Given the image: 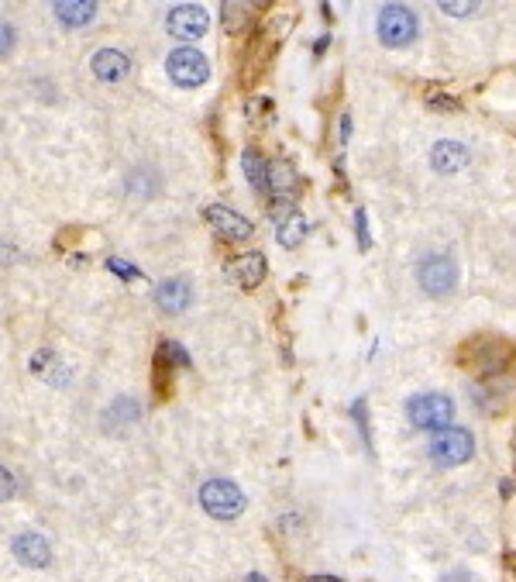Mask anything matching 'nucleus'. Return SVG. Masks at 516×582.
Segmentation results:
<instances>
[{"instance_id":"16","label":"nucleus","mask_w":516,"mask_h":582,"mask_svg":"<svg viewBox=\"0 0 516 582\" xmlns=\"http://www.w3.org/2000/svg\"><path fill=\"white\" fill-rule=\"evenodd\" d=\"M276 238H279V245L283 248H300V242L307 238V217H303L300 211H293L283 224H279Z\"/></svg>"},{"instance_id":"17","label":"nucleus","mask_w":516,"mask_h":582,"mask_svg":"<svg viewBox=\"0 0 516 582\" xmlns=\"http://www.w3.org/2000/svg\"><path fill=\"white\" fill-rule=\"evenodd\" d=\"M252 21H255V4H224V28H228L231 35L245 31Z\"/></svg>"},{"instance_id":"15","label":"nucleus","mask_w":516,"mask_h":582,"mask_svg":"<svg viewBox=\"0 0 516 582\" xmlns=\"http://www.w3.org/2000/svg\"><path fill=\"white\" fill-rule=\"evenodd\" d=\"M152 386H155V397H159V400H166L169 393H172V355H169V345H159V352H155Z\"/></svg>"},{"instance_id":"10","label":"nucleus","mask_w":516,"mask_h":582,"mask_svg":"<svg viewBox=\"0 0 516 582\" xmlns=\"http://www.w3.org/2000/svg\"><path fill=\"white\" fill-rule=\"evenodd\" d=\"M155 304H159V310H166V314H183V310L193 304L190 279L176 276V279H166V283H159V290H155Z\"/></svg>"},{"instance_id":"1","label":"nucleus","mask_w":516,"mask_h":582,"mask_svg":"<svg viewBox=\"0 0 516 582\" xmlns=\"http://www.w3.org/2000/svg\"><path fill=\"white\" fill-rule=\"evenodd\" d=\"M406 414L417 424L420 431H444L451 428V417H455V403L444 393H420L406 403Z\"/></svg>"},{"instance_id":"24","label":"nucleus","mask_w":516,"mask_h":582,"mask_svg":"<svg viewBox=\"0 0 516 582\" xmlns=\"http://www.w3.org/2000/svg\"><path fill=\"white\" fill-rule=\"evenodd\" d=\"M358 245L369 248V221H365V211H358Z\"/></svg>"},{"instance_id":"11","label":"nucleus","mask_w":516,"mask_h":582,"mask_svg":"<svg viewBox=\"0 0 516 582\" xmlns=\"http://www.w3.org/2000/svg\"><path fill=\"white\" fill-rule=\"evenodd\" d=\"M93 73H97L104 83H117L131 73V62L124 52H117V49H100L97 56H93Z\"/></svg>"},{"instance_id":"18","label":"nucleus","mask_w":516,"mask_h":582,"mask_svg":"<svg viewBox=\"0 0 516 582\" xmlns=\"http://www.w3.org/2000/svg\"><path fill=\"white\" fill-rule=\"evenodd\" d=\"M241 166H245L252 186H258V190H269V166H265V159L255 149H248L245 155H241Z\"/></svg>"},{"instance_id":"6","label":"nucleus","mask_w":516,"mask_h":582,"mask_svg":"<svg viewBox=\"0 0 516 582\" xmlns=\"http://www.w3.org/2000/svg\"><path fill=\"white\" fill-rule=\"evenodd\" d=\"M417 279H420V286H424L430 297H444V293L455 290L458 266H455L451 255H427V259L417 266Z\"/></svg>"},{"instance_id":"4","label":"nucleus","mask_w":516,"mask_h":582,"mask_svg":"<svg viewBox=\"0 0 516 582\" xmlns=\"http://www.w3.org/2000/svg\"><path fill=\"white\" fill-rule=\"evenodd\" d=\"M475 455V438L465 428H444L430 441V459L437 465H465Z\"/></svg>"},{"instance_id":"8","label":"nucleus","mask_w":516,"mask_h":582,"mask_svg":"<svg viewBox=\"0 0 516 582\" xmlns=\"http://www.w3.org/2000/svg\"><path fill=\"white\" fill-rule=\"evenodd\" d=\"M203 217H207V224L217 231V238H224V242H245V238L252 235V221L241 217L238 211H231V207L214 204L203 211Z\"/></svg>"},{"instance_id":"9","label":"nucleus","mask_w":516,"mask_h":582,"mask_svg":"<svg viewBox=\"0 0 516 582\" xmlns=\"http://www.w3.org/2000/svg\"><path fill=\"white\" fill-rule=\"evenodd\" d=\"M14 558H18L21 565H28V569H45V565L52 562V548L42 534L28 531L14 538Z\"/></svg>"},{"instance_id":"2","label":"nucleus","mask_w":516,"mask_h":582,"mask_svg":"<svg viewBox=\"0 0 516 582\" xmlns=\"http://www.w3.org/2000/svg\"><path fill=\"white\" fill-rule=\"evenodd\" d=\"M417 31H420V21L406 4H386L382 7V14H379L382 45H389V49H403V45H410L413 38H417Z\"/></svg>"},{"instance_id":"26","label":"nucleus","mask_w":516,"mask_h":582,"mask_svg":"<svg viewBox=\"0 0 516 582\" xmlns=\"http://www.w3.org/2000/svg\"><path fill=\"white\" fill-rule=\"evenodd\" d=\"M448 582H472V579H468V576H465V572H455V576H451Z\"/></svg>"},{"instance_id":"14","label":"nucleus","mask_w":516,"mask_h":582,"mask_svg":"<svg viewBox=\"0 0 516 582\" xmlns=\"http://www.w3.org/2000/svg\"><path fill=\"white\" fill-rule=\"evenodd\" d=\"M93 14H97V4H90V0H62V4H56V18L69 28L93 21Z\"/></svg>"},{"instance_id":"27","label":"nucleus","mask_w":516,"mask_h":582,"mask_svg":"<svg viewBox=\"0 0 516 582\" xmlns=\"http://www.w3.org/2000/svg\"><path fill=\"white\" fill-rule=\"evenodd\" d=\"M310 582H341V579H334V576H314Z\"/></svg>"},{"instance_id":"7","label":"nucleus","mask_w":516,"mask_h":582,"mask_svg":"<svg viewBox=\"0 0 516 582\" xmlns=\"http://www.w3.org/2000/svg\"><path fill=\"white\" fill-rule=\"evenodd\" d=\"M166 25H169V35L179 38V42H197V38L207 35L210 14L200 4H179L169 11Z\"/></svg>"},{"instance_id":"3","label":"nucleus","mask_w":516,"mask_h":582,"mask_svg":"<svg viewBox=\"0 0 516 582\" xmlns=\"http://www.w3.org/2000/svg\"><path fill=\"white\" fill-rule=\"evenodd\" d=\"M200 503L210 517L231 521V517H238L245 510V493L234 483H228V479H210V483L200 486Z\"/></svg>"},{"instance_id":"19","label":"nucleus","mask_w":516,"mask_h":582,"mask_svg":"<svg viewBox=\"0 0 516 582\" xmlns=\"http://www.w3.org/2000/svg\"><path fill=\"white\" fill-rule=\"evenodd\" d=\"M269 186L276 193H283V197H289V193L296 190V173L289 162H272L269 166Z\"/></svg>"},{"instance_id":"22","label":"nucleus","mask_w":516,"mask_h":582,"mask_svg":"<svg viewBox=\"0 0 516 582\" xmlns=\"http://www.w3.org/2000/svg\"><path fill=\"white\" fill-rule=\"evenodd\" d=\"M475 7H479V4H458V0H451V4H448V0H444L441 11L444 14H455V18H468V14H475Z\"/></svg>"},{"instance_id":"13","label":"nucleus","mask_w":516,"mask_h":582,"mask_svg":"<svg viewBox=\"0 0 516 582\" xmlns=\"http://www.w3.org/2000/svg\"><path fill=\"white\" fill-rule=\"evenodd\" d=\"M468 149L461 142H437L434 152H430V166L437 169V173H458L461 166H468Z\"/></svg>"},{"instance_id":"5","label":"nucleus","mask_w":516,"mask_h":582,"mask_svg":"<svg viewBox=\"0 0 516 582\" xmlns=\"http://www.w3.org/2000/svg\"><path fill=\"white\" fill-rule=\"evenodd\" d=\"M166 69H169L172 83H179V87H186V90H193V87H200V83L210 80V62L197 49H176L166 59Z\"/></svg>"},{"instance_id":"12","label":"nucleus","mask_w":516,"mask_h":582,"mask_svg":"<svg viewBox=\"0 0 516 582\" xmlns=\"http://www.w3.org/2000/svg\"><path fill=\"white\" fill-rule=\"evenodd\" d=\"M228 273L238 279L241 286H258L265 279V273H269V266H265V255L262 252H248V255H241V259H234L231 266H228Z\"/></svg>"},{"instance_id":"28","label":"nucleus","mask_w":516,"mask_h":582,"mask_svg":"<svg viewBox=\"0 0 516 582\" xmlns=\"http://www.w3.org/2000/svg\"><path fill=\"white\" fill-rule=\"evenodd\" d=\"M248 582H265V576H258V572H252V576H248Z\"/></svg>"},{"instance_id":"21","label":"nucleus","mask_w":516,"mask_h":582,"mask_svg":"<svg viewBox=\"0 0 516 582\" xmlns=\"http://www.w3.org/2000/svg\"><path fill=\"white\" fill-rule=\"evenodd\" d=\"M14 493H18V479L11 476V469H4V465H0V503L11 500Z\"/></svg>"},{"instance_id":"20","label":"nucleus","mask_w":516,"mask_h":582,"mask_svg":"<svg viewBox=\"0 0 516 582\" xmlns=\"http://www.w3.org/2000/svg\"><path fill=\"white\" fill-rule=\"evenodd\" d=\"M427 104L434 107V111H461V104L455 97H444V93H437V90H427Z\"/></svg>"},{"instance_id":"23","label":"nucleus","mask_w":516,"mask_h":582,"mask_svg":"<svg viewBox=\"0 0 516 582\" xmlns=\"http://www.w3.org/2000/svg\"><path fill=\"white\" fill-rule=\"evenodd\" d=\"M11 49H14V28L7 21H0V56H7Z\"/></svg>"},{"instance_id":"25","label":"nucleus","mask_w":516,"mask_h":582,"mask_svg":"<svg viewBox=\"0 0 516 582\" xmlns=\"http://www.w3.org/2000/svg\"><path fill=\"white\" fill-rule=\"evenodd\" d=\"M111 269H114V273H121V276H135V269L124 266V262H117V259H111Z\"/></svg>"}]
</instances>
